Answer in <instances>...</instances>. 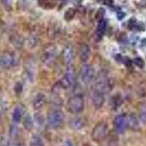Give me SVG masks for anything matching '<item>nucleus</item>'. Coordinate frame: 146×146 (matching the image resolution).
Masks as SVG:
<instances>
[{
	"mask_svg": "<svg viewBox=\"0 0 146 146\" xmlns=\"http://www.w3.org/2000/svg\"><path fill=\"white\" fill-rule=\"evenodd\" d=\"M64 121V115L59 110H53L49 113L47 118L48 126L51 129H58L63 125Z\"/></svg>",
	"mask_w": 146,
	"mask_h": 146,
	"instance_id": "obj_1",
	"label": "nucleus"
},
{
	"mask_svg": "<svg viewBox=\"0 0 146 146\" xmlns=\"http://www.w3.org/2000/svg\"><path fill=\"white\" fill-rule=\"evenodd\" d=\"M57 48L53 45H48L44 48L42 60L47 66H51L57 57Z\"/></svg>",
	"mask_w": 146,
	"mask_h": 146,
	"instance_id": "obj_2",
	"label": "nucleus"
},
{
	"mask_svg": "<svg viewBox=\"0 0 146 146\" xmlns=\"http://www.w3.org/2000/svg\"><path fill=\"white\" fill-rule=\"evenodd\" d=\"M84 100L83 96L80 95H76L69 100L67 103V108L70 113L75 114V113H80L84 109Z\"/></svg>",
	"mask_w": 146,
	"mask_h": 146,
	"instance_id": "obj_3",
	"label": "nucleus"
},
{
	"mask_svg": "<svg viewBox=\"0 0 146 146\" xmlns=\"http://www.w3.org/2000/svg\"><path fill=\"white\" fill-rule=\"evenodd\" d=\"M108 134V127L106 123H99L96 124L95 127L94 128L92 133H91V137L92 139L96 142H101L103 139H105Z\"/></svg>",
	"mask_w": 146,
	"mask_h": 146,
	"instance_id": "obj_4",
	"label": "nucleus"
},
{
	"mask_svg": "<svg viewBox=\"0 0 146 146\" xmlns=\"http://www.w3.org/2000/svg\"><path fill=\"white\" fill-rule=\"evenodd\" d=\"M75 80V72L73 70L72 65L66 66V70L63 78L61 80V86L64 88H69L72 86Z\"/></svg>",
	"mask_w": 146,
	"mask_h": 146,
	"instance_id": "obj_5",
	"label": "nucleus"
},
{
	"mask_svg": "<svg viewBox=\"0 0 146 146\" xmlns=\"http://www.w3.org/2000/svg\"><path fill=\"white\" fill-rule=\"evenodd\" d=\"M80 77L84 83H89L94 77V70L90 64H85L80 70Z\"/></svg>",
	"mask_w": 146,
	"mask_h": 146,
	"instance_id": "obj_6",
	"label": "nucleus"
},
{
	"mask_svg": "<svg viewBox=\"0 0 146 146\" xmlns=\"http://www.w3.org/2000/svg\"><path fill=\"white\" fill-rule=\"evenodd\" d=\"M15 63L13 55L10 52H3L0 55V66L2 68L8 69L12 67Z\"/></svg>",
	"mask_w": 146,
	"mask_h": 146,
	"instance_id": "obj_7",
	"label": "nucleus"
},
{
	"mask_svg": "<svg viewBox=\"0 0 146 146\" xmlns=\"http://www.w3.org/2000/svg\"><path fill=\"white\" fill-rule=\"evenodd\" d=\"M113 124L116 131L120 134H123L127 126V119L123 115H118L113 121Z\"/></svg>",
	"mask_w": 146,
	"mask_h": 146,
	"instance_id": "obj_8",
	"label": "nucleus"
},
{
	"mask_svg": "<svg viewBox=\"0 0 146 146\" xmlns=\"http://www.w3.org/2000/svg\"><path fill=\"white\" fill-rule=\"evenodd\" d=\"M114 87V82L112 79H108L104 81H101L96 85V89L97 91H101L104 94H108L111 91Z\"/></svg>",
	"mask_w": 146,
	"mask_h": 146,
	"instance_id": "obj_9",
	"label": "nucleus"
},
{
	"mask_svg": "<svg viewBox=\"0 0 146 146\" xmlns=\"http://www.w3.org/2000/svg\"><path fill=\"white\" fill-rule=\"evenodd\" d=\"M91 56V48L87 43H83L79 49V58L82 62H86Z\"/></svg>",
	"mask_w": 146,
	"mask_h": 146,
	"instance_id": "obj_10",
	"label": "nucleus"
},
{
	"mask_svg": "<svg viewBox=\"0 0 146 146\" xmlns=\"http://www.w3.org/2000/svg\"><path fill=\"white\" fill-rule=\"evenodd\" d=\"M63 58L64 62L66 66H71L72 64L74 53H73V48L71 45H66L65 47L63 52Z\"/></svg>",
	"mask_w": 146,
	"mask_h": 146,
	"instance_id": "obj_11",
	"label": "nucleus"
},
{
	"mask_svg": "<svg viewBox=\"0 0 146 146\" xmlns=\"http://www.w3.org/2000/svg\"><path fill=\"white\" fill-rule=\"evenodd\" d=\"M105 94L102 93L101 91L95 90L92 96V101L94 107L97 109L102 108L105 102Z\"/></svg>",
	"mask_w": 146,
	"mask_h": 146,
	"instance_id": "obj_12",
	"label": "nucleus"
},
{
	"mask_svg": "<svg viewBox=\"0 0 146 146\" xmlns=\"http://www.w3.org/2000/svg\"><path fill=\"white\" fill-rule=\"evenodd\" d=\"M70 126L73 130L78 131L84 127L85 121L82 117H75L70 121Z\"/></svg>",
	"mask_w": 146,
	"mask_h": 146,
	"instance_id": "obj_13",
	"label": "nucleus"
},
{
	"mask_svg": "<svg viewBox=\"0 0 146 146\" xmlns=\"http://www.w3.org/2000/svg\"><path fill=\"white\" fill-rule=\"evenodd\" d=\"M45 96L42 93L36 95L33 101V107L35 110H40L45 104Z\"/></svg>",
	"mask_w": 146,
	"mask_h": 146,
	"instance_id": "obj_14",
	"label": "nucleus"
},
{
	"mask_svg": "<svg viewBox=\"0 0 146 146\" xmlns=\"http://www.w3.org/2000/svg\"><path fill=\"white\" fill-rule=\"evenodd\" d=\"M107 29V21L105 19H102L100 21H99L97 29H96V36L98 38H101L103 35L105 34Z\"/></svg>",
	"mask_w": 146,
	"mask_h": 146,
	"instance_id": "obj_15",
	"label": "nucleus"
},
{
	"mask_svg": "<svg viewBox=\"0 0 146 146\" xmlns=\"http://www.w3.org/2000/svg\"><path fill=\"white\" fill-rule=\"evenodd\" d=\"M23 108L21 106L18 105V106L15 107L13 110V120L15 123L20 122L21 119L23 116Z\"/></svg>",
	"mask_w": 146,
	"mask_h": 146,
	"instance_id": "obj_16",
	"label": "nucleus"
},
{
	"mask_svg": "<svg viewBox=\"0 0 146 146\" xmlns=\"http://www.w3.org/2000/svg\"><path fill=\"white\" fill-rule=\"evenodd\" d=\"M127 123L129 124V127L131 128V129H137L138 128L139 123H138V120L137 118L136 115L134 114L130 115L127 120Z\"/></svg>",
	"mask_w": 146,
	"mask_h": 146,
	"instance_id": "obj_17",
	"label": "nucleus"
},
{
	"mask_svg": "<svg viewBox=\"0 0 146 146\" xmlns=\"http://www.w3.org/2000/svg\"><path fill=\"white\" fill-rule=\"evenodd\" d=\"M29 146H45L43 141L39 135H34L31 137L29 142Z\"/></svg>",
	"mask_w": 146,
	"mask_h": 146,
	"instance_id": "obj_18",
	"label": "nucleus"
},
{
	"mask_svg": "<svg viewBox=\"0 0 146 146\" xmlns=\"http://www.w3.org/2000/svg\"><path fill=\"white\" fill-rule=\"evenodd\" d=\"M34 124V120L32 117L30 115L29 113H27L24 117L23 119V126L25 127L26 129L27 130H31L32 128L33 127Z\"/></svg>",
	"mask_w": 146,
	"mask_h": 146,
	"instance_id": "obj_19",
	"label": "nucleus"
},
{
	"mask_svg": "<svg viewBox=\"0 0 146 146\" xmlns=\"http://www.w3.org/2000/svg\"><path fill=\"white\" fill-rule=\"evenodd\" d=\"M75 15V10L74 8H69L66 10L64 13V18L66 21H71L72 20Z\"/></svg>",
	"mask_w": 146,
	"mask_h": 146,
	"instance_id": "obj_20",
	"label": "nucleus"
},
{
	"mask_svg": "<svg viewBox=\"0 0 146 146\" xmlns=\"http://www.w3.org/2000/svg\"><path fill=\"white\" fill-rule=\"evenodd\" d=\"M105 14V10L102 7H100L96 13V19L98 21H100L101 20L104 19V16Z\"/></svg>",
	"mask_w": 146,
	"mask_h": 146,
	"instance_id": "obj_21",
	"label": "nucleus"
},
{
	"mask_svg": "<svg viewBox=\"0 0 146 146\" xmlns=\"http://www.w3.org/2000/svg\"><path fill=\"white\" fill-rule=\"evenodd\" d=\"M13 43L16 46H22L23 44V39L20 36H14L13 37Z\"/></svg>",
	"mask_w": 146,
	"mask_h": 146,
	"instance_id": "obj_22",
	"label": "nucleus"
},
{
	"mask_svg": "<svg viewBox=\"0 0 146 146\" xmlns=\"http://www.w3.org/2000/svg\"><path fill=\"white\" fill-rule=\"evenodd\" d=\"M121 104V100L120 99V97H113L111 100V105L112 108L113 109H116L118 106H120V105Z\"/></svg>",
	"mask_w": 146,
	"mask_h": 146,
	"instance_id": "obj_23",
	"label": "nucleus"
},
{
	"mask_svg": "<svg viewBox=\"0 0 146 146\" xmlns=\"http://www.w3.org/2000/svg\"><path fill=\"white\" fill-rule=\"evenodd\" d=\"M133 62H134L135 64L137 66H138V67H139V68H143V67H144L145 66L144 60H143L142 58H140V57H137V58H135Z\"/></svg>",
	"mask_w": 146,
	"mask_h": 146,
	"instance_id": "obj_24",
	"label": "nucleus"
},
{
	"mask_svg": "<svg viewBox=\"0 0 146 146\" xmlns=\"http://www.w3.org/2000/svg\"><path fill=\"white\" fill-rule=\"evenodd\" d=\"M18 127L16 125H12L11 128H10V136L13 138H15V137L18 136Z\"/></svg>",
	"mask_w": 146,
	"mask_h": 146,
	"instance_id": "obj_25",
	"label": "nucleus"
},
{
	"mask_svg": "<svg viewBox=\"0 0 146 146\" xmlns=\"http://www.w3.org/2000/svg\"><path fill=\"white\" fill-rule=\"evenodd\" d=\"M140 121L145 123L146 122V108H143L140 111V115H139Z\"/></svg>",
	"mask_w": 146,
	"mask_h": 146,
	"instance_id": "obj_26",
	"label": "nucleus"
},
{
	"mask_svg": "<svg viewBox=\"0 0 146 146\" xmlns=\"http://www.w3.org/2000/svg\"><path fill=\"white\" fill-rule=\"evenodd\" d=\"M35 121L37 124L42 125V123H43V118H42V116L41 115L37 113V114L35 115Z\"/></svg>",
	"mask_w": 146,
	"mask_h": 146,
	"instance_id": "obj_27",
	"label": "nucleus"
},
{
	"mask_svg": "<svg viewBox=\"0 0 146 146\" xmlns=\"http://www.w3.org/2000/svg\"><path fill=\"white\" fill-rule=\"evenodd\" d=\"M125 16H126V14H125V13H123L122 11H119L117 13V18H118V20H122Z\"/></svg>",
	"mask_w": 146,
	"mask_h": 146,
	"instance_id": "obj_28",
	"label": "nucleus"
},
{
	"mask_svg": "<svg viewBox=\"0 0 146 146\" xmlns=\"http://www.w3.org/2000/svg\"><path fill=\"white\" fill-rule=\"evenodd\" d=\"M64 146H74V145H73L72 143L70 140H66V141L65 142Z\"/></svg>",
	"mask_w": 146,
	"mask_h": 146,
	"instance_id": "obj_29",
	"label": "nucleus"
},
{
	"mask_svg": "<svg viewBox=\"0 0 146 146\" xmlns=\"http://www.w3.org/2000/svg\"><path fill=\"white\" fill-rule=\"evenodd\" d=\"M141 3L144 7H146V0H143Z\"/></svg>",
	"mask_w": 146,
	"mask_h": 146,
	"instance_id": "obj_30",
	"label": "nucleus"
},
{
	"mask_svg": "<svg viewBox=\"0 0 146 146\" xmlns=\"http://www.w3.org/2000/svg\"><path fill=\"white\" fill-rule=\"evenodd\" d=\"M0 37H1V36H0Z\"/></svg>",
	"mask_w": 146,
	"mask_h": 146,
	"instance_id": "obj_31",
	"label": "nucleus"
}]
</instances>
